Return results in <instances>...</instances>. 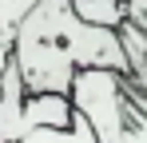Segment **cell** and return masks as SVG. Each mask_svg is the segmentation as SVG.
Listing matches in <instances>:
<instances>
[{
    "label": "cell",
    "mask_w": 147,
    "mask_h": 143,
    "mask_svg": "<svg viewBox=\"0 0 147 143\" xmlns=\"http://www.w3.org/2000/svg\"><path fill=\"white\" fill-rule=\"evenodd\" d=\"M76 115L96 131L99 143H127V76L107 68H84L72 84Z\"/></svg>",
    "instance_id": "cell-1"
},
{
    "label": "cell",
    "mask_w": 147,
    "mask_h": 143,
    "mask_svg": "<svg viewBox=\"0 0 147 143\" xmlns=\"http://www.w3.org/2000/svg\"><path fill=\"white\" fill-rule=\"evenodd\" d=\"M24 99L28 88L20 80V68L8 64V72L0 76V143H20L24 131Z\"/></svg>",
    "instance_id": "cell-2"
},
{
    "label": "cell",
    "mask_w": 147,
    "mask_h": 143,
    "mask_svg": "<svg viewBox=\"0 0 147 143\" xmlns=\"http://www.w3.org/2000/svg\"><path fill=\"white\" fill-rule=\"evenodd\" d=\"M76 123L72 95H28L24 99V131H68Z\"/></svg>",
    "instance_id": "cell-3"
},
{
    "label": "cell",
    "mask_w": 147,
    "mask_h": 143,
    "mask_svg": "<svg viewBox=\"0 0 147 143\" xmlns=\"http://www.w3.org/2000/svg\"><path fill=\"white\" fill-rule=\"evenodd\" d=\"M12 52H16V24L0 20V76H4L8 64H12Z\"/></svg>",
    "instance_id": "cell-4"
},
{
    "label": "cell",
    "mask_w": 147,
    "mask_h": 143,
    "mask_svg": "<svg viewBox=\"0 0 147 143\" xmlns=\"http://www.w3.org/2000/svg\"><path fill=\"white\" fill-rule=\"evenodd\" d=\"M131 103V99H127ZM127 143H147V115L131 103L127 107Z\"/></svg>",
    "instance_id": "cell-5"
},
{
    "label": "cell",
    "mask_w": 147,
    "mask_h": 143,
    "mask_svg": "<svg viewBox=\"0 0 147 143\" xmlns=\"http://www.w3.org/2000/svg\"><path fill=\"white\" fill-rule=\"evenodd\" d=\"M119 36H123V44H131V48H139V52H143V60H147V32L143 28H135V24L127 20L119 28Z\"/></svg>",
    "instance_id": "cell-6"
}]
</instances>
